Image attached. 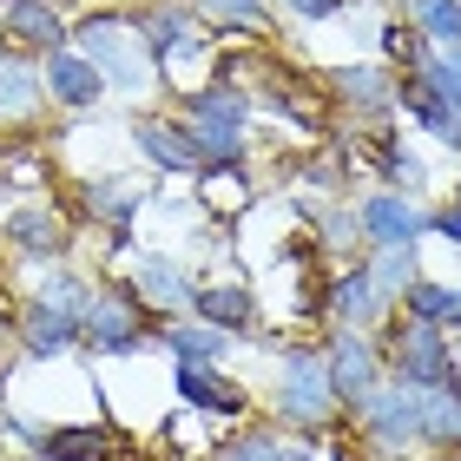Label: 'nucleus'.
<instances>
[{"mask_svg": "<svg viewBox=\"0 0 461 461\" xmlns=\"http://www.w3.org/2000/svg\"><path fill=\"white\" fill-rule=\"evenodd\" d=\"M73 53H86L106 86H125V93L152 86V53H145V40H139V20H86Z\"/></svg>", "mask_w": 461, "mask_h": 461, "instance_id": "1", "label": "nucleus"}, {"mask_svg": "<svg viewBox=\"0 0 461 461\" xmlns=\"http://www.w3.org/2000/svg\"><path fill=\"white\" fill-rule=\"evenodd\" d=\"M198 165H238L244 158V93H192V119H185Z\"/></svg>", "mask_w": 461, "mask_h": 461, "instance_id": "2", "label": "nucleus"}, {"mask_svg": "<svg viewBox=\"0 0 461 461\" xmlns=\"http://www.w3.org/2000/svg\"><path fill=\"white\" fill-rule=\"evenodd\" d=\"M389 356H395V369H402V383L415 389H442L455 383V363H448V337L435 323H395L389 330Z\"/></svg>", "mask_w": 461, "mask_h": 461, "instance_id": "3", "label": "nucleus"}, {"mask_svg": "<svg viewBox=\"0 0 461 461\" xmlns=\"http://www.w3.org/2000/svg\"><path fill=\"white\" fill-rule=\"evenodd\" d=\"M363 422H369L375 442H389V448L422 442V389H415V383H395V389L375 383L369 402H363Z\"/></svg>", "mask_w": 461, "mask_h": 461, "instance_id": "4", "label": "nucleus"}, {"mask_svg": "<svg viewBox=\"0 0 461 461\" xmlns=\"http://www.w3.org/2000/svg\"><path fill=\"white\" fill-rule=\"evenodd\" d=\"M79 330H86V343L93 349H106V356H125V349H139V297L132 290H106V297H93L86 303V317H79Z\"/></svg>", "mask_w": 461, "mask_h": 461, "instance_id": "5", "label": "nucleus"}, {"mask_svg": "<svg viewBox=\"0 0 461 461\" xmlns=\"http://www.w3.org/2000/svg\"><path fill=\"white\" fill-rule=\"evenodd\" d=\"M330 402H337V389H330V369L317 363V356H290L277 409H284L297 429H310V422H323V415H330Z\"/></svg>", "mask_w": 461, "mask_h": 461, "instance_id": "6", "label": "nucleus"}, {"mask_svg": "<svg viewBox=\"0 0 461 461\" xmlns=\"http://www.w3.org/2000/svg\"><path fill=\"white\" fill-rule=\"evenodd\" d=\"M40 86H47L59 106H73V113H86L99 93H106V79H99V67L86 53H73V47H53L47 53V73H40Z\"/></svg>", "mask_w": 461, "mask_h": 461, "instance_id": "7", "label": "nucleus"}, {"mask_svg": "<svg viewBox=\"0 0 461 461\" xmlns=\"http://www.w3.org/2000/svg\"><path fill=\"white\" fill-rule=\"evenodd\" d=\"M330 389H337V402H349V409H363L369 402V389H375V349L363 343V337H337V349H330Z\"/></svg>", "mask_w": 461, "mask_h": 461, "instance_id": "8", "label": "nucleus"}, {"mask_svg": "<svg viewBox=\"0 0 461 461\" xmlns=\"http://www.w3.org/2000/svg\"><path fill=\"white\" fill-rule=\"evenodd\" d=\"M356 224H363V230H369V238L383 244V250H402V244H415V238L429 230V224H422V212H415V204H402L395 192H389V198H369Z\"/></svg>", "mask_w": 461, "mask_h": 461, "instance_id": "9", "label": "nucleus"}, {"mask_svg": "<svg viewBox=\"0 0 461 461\" xmlns=\"http://www.w3.org/2000/svg\"><path fill=\"white\" fill-rule=\"evenodd\" d=\"M132 297L152 303V310H185L192 303V277H185L172 258H139L132 264Z\"/></svg>", "mask_w": 461, "mask_h": 461, "instance_id": "10", "label": "nucleus"}, {"mask_svg": "<svg viewBox=\"0 0 461 461\" xmlns=\"http://www.w3.org/2000/svg\"><path fill=\"white\" fill-rule=\"evenodd\" d=\"M132 139H139V152L152 165H165V172H198V152H192V139H185L178 119H139Z\"/></svg>", "mask_w": 461, "mask_h": 461, "instance_id": "11", "label": "nucleus"}, {"mask_svg": "<svg viewBox=\"0 0 461 461\" xmlns=\"http://www.w3.org/2000/svg\"><path fill=\"white\" fill-rule=\"evenodd\" d=\"M7 238L27 250V258H59V250H67V224H59V212H47V204H20L7 218Z\"/></svg>", "mask_w": 461, "mask_h": 461, "instance_id": "12", "label": "nucleus"}, {"mask_svg": "<svg viewBox=\"0 0 461 461\" xmlns=\"http://www.w3.org/2000/svg\"><path fill=\"white\" fill-rule=\"evenodd\" d=\"M7 33L20 40V47H40V53L67 47V27H59V14L47 7V0H7Z\"/></svg>", "mask_w": 461, "mask_h": 461, "instance_id": "13", "label": "nucleus"}, {"mask_svg": "<svg viewBox=\"0 0 461 461\" xmlns=\"http://www.w3.org/2000/svg\"><path fill=\"white\" fill-rule=\"evenodd\" d=\"M395 99H402V106H409L415 119H422V125H429L435 139H448V145H461V106H448V99L435 93V86H429L422 73H415V79H402V93H395Z\"/></svg>", "mask_w": 461, "mask_h": 461, "instance_id": "14", "label": "nucleus"}, {"mask_svg": "<svg viewBox=\"0 0 461 461\" xmlns=\"http://www.w3.org/2000/svg\"><path fill=\"white\" fill-rule=\"evenodd\" d=\"M73 337H79V317H67V310H53V303H33L27 317H20V343L33 356H59Z\"/></svg>", "mask_w": 461, "mask_h": 461, "instance_id": "15", "label": "nucleus"}, {"mask_svg": "<svg viewBox=\"0 0 461 461\" xmlns=\"http://www.w3.org/2000/svg\"><path fill=\"white\" fill-rule=\"evenodd\" d=\"M40 99H47V86H40L33 67H20V59H0V119L20 125L40 113Z\"/></svg>", "mask_w": 461, "mask_h": 461, "instance_id": "16", "label": "nucleus"}, {"mask_svg": "<svg viewBox=\"0 0 461 461\" xmlns=\"http://www.w3.org/2000/svg\"><path fill=\"white\" fill-rule=\"evenodd\" d=\"M178 395L198 409H218V415H238L244 395L224 383V375H212V363H178Z\"/></svg>", "mask_w": 461, "mask_h": 461, "instance_id": "17", "label": "nucleus"}, {"mask_svg": "<svg viewBox=\"0 0 461 461\" xmlns=\"http://www.w3.org/2000/svg\"><path fill=\"white\" fill-rule=\"evenodd\" d=\"M139 40H145L152 53H185V47H198L192 14H185V7H152V14H139Z\"/></svg>", "mask_w": 461, "mask_h": 461, "instance_id": "18", "label": "nucleus"}, {"mask_svg": "<svg viewBox=\"0 0 461 461\" xmlns=\"http://www.w3.org/2000/svg\"><path fill=\"white\" fill-rule=\"evenodd\" d=\"M192 303H198V317L212 323V330H238V323H250V290H238V284H198Z\"/></svg>", "mask_w": 461, "mask_h": 461, "instance_id": "19", "label": "nucleus"}, {"mask_svg": "<svg viewBox=\"0 0 461 461\" xmlns=\"http://www.w3.org/2000/svg\"><path fill=\"white\" fill-rule=\"evenodd\" d=\"M422 442H461V389H422Z\"/></svg>", "mask_w": 461, "mask_h": 461, "instance_id": "20", "label": "nucleus"}, {"mask_svg": "<svg viewBox=\"0 0 461 461\" xmlns=\"http://www.w3.org/2000/svg\"><path fill=\"white\" fill-rule=\"evenodd\" d=\"M106 448H113L106 429H53V435H40V455L47 461H106Z\"/></svg>", "mask_w": 461, "mask_h": 461, "instance_id": "21", "label": "nucleus"}, {"mask_svg": "<svg viewBox=\"0 0 461 461\" xmlns=\"http://www.w3.org/2000/svg\"><path fill=\"white\" fill-rule=\"evenodd\" d=\"M402 303H409L415 323H461V290H442V284H429V277H415L402 290Z\"/></svg>", "mask_w": 461, "mask_h": 461, "instance_id": "22", "label": "nucleus"}, {"mask_svg": "<svg viewBox=\"0 0 461 461\" xmlns=\"http://www.w3.org/2000/svg\"><path fill=\"white\" fill-rule=\"evenodd\" d=\"M330 310H337L343 323L375 317V284L363 277V270H349V277H337V290H330Z\"/></svg>", "mask_w": 461, "mask_h": 461, "instance_id": "23", "label": "nucleus"}, {"mask_svg": "<svg viewBox=\"0 0 461 461\" xmlns=\"http://www.w3.org/2000/svg\"><path fill=\"white\" fill-rule=\"evenodd\" d=\"M415 33L442 40V47H461V0H422L415 7Z\"/></svg>", "mask_w": 461, "mask_h": 461, "instance_id": "24", "label": "nucleus"}, {"mask_svg": "<svg viewBox=\"0 0 461 461\" xmlns=\"http://www.w3.org/2000/svg\"><path fill=\"white\" fill-rule=\"evenodd\" d=\"M192 7L212 20V27H244V33H258L264 20H270L264 0H192Z\"/></svg>", "mask_w": 461, "mask_h": 461, "instance_id": "25", "label": "nucleus"}, {"mask_svg": "<svg viewBox=\"0 0 461 461\" xmlns=\"http://www.w3.org/2000/svg\"><path fill=\"white\" fill-rule=\"evenodd\" d=\"M165 343L178 349V363H218V349H224V337H218L212 323H178Z\"/></svg>", "mask_w": 461, "mask_h": 461, "instance_id": "26", "label": "nucleus"}, {"mask_svg": "<svg viewBox=\"0 0 461 461\" xmlns=\"http://www.w3.org/2000/svg\"><path fill=\"white\" fill-rule=\"evenodd\" d=\"M40 303H53V310H67V317H86V303H93V290L67 277V270H53L47 284H40Z\"/></svg>", "mask_w": 461, "mask_h": 461, "instance_id": "27", "label": "nucleus"}, {"mask_svg": "<svg viewBox=\"0 0 461 461\" xmlns=\"http://www.w3.org/2000/svg\"><path fill=\"white\" fill-rule=\"evenodd\" d=\"M422 79H429V86L448 99V106H461V47H442V53H429Z\"/></svg>", "mask_w": 461, "mask_h": 461, "instance_id": "28", "label": "nucleus"}, {"mask_svg": "<svg viewBox=\"0 0 461 461\" xmlns=\"http://www.w3.org/2000/svg\"><path fill=\"white\" fill-rule=\"evenodd\" d=\"M375 290H395V297H402V290L415 284V258H409V244L402 250H383V258H375V277H369Z\"/></svg>", "mask_w": 461, "mask_h": 461, "instance_id": "29", "label": "nucleus"}, {"mask_svg": "<svg viewBox=\"0 0 461 461\" xmlns=\"http://www.w3.org/2000/svg\"><path fill=\"white\" fill-rule=\"evenodd\" d=\"M383 47H389L395 59H409V67H429V53H435L415 27H383Z\"/></svg>", "mask_w": 461, "mask_h": 461, "instance_id": "30", "label": "nucleus"}, {"mask_svg": "<svg viewBox=\"0 0 461 461\" xmlns=\"http://www.w3.org/2000/svg\"><path fill=\"white\" fill-rule=\"evenodd\" d=\"M343 93H349V99H363V106H383V99H389V86H383V79H375L369 67H349V73H343Z\"/></svg>", "mask_w": 461, "mask_h": 461, "instance_id": "31", "label": "nucleus"}, {"mask_svg": "<svg viewBox=\"0 0 461 461\" xmlns=\"http://www.w3.org/2000/svg\"><path fill=\"white\" fill-rule=\"evenodd\" d=\"M218 461H277V442H264V435H244V442H230Z\"/></svg>", "mask_w": 461, "mask_h": 461, "instance_id": "32", "label": "nucleus"}, {"mask_svg": "<svg viewBox=\"0 0 461 461\" xmlns=\"http://www.w3.org/2000/svg\"><path fill=\"white\" fill-rule=\"evenodd\" d=\"M125 204H132V185H93V212H106V218H119Z\"/></svg>", "mask_w": 461, "mask_h": 461, "instance_id": "33", "label": "nucleus"}, {"mask_svg": "<svg viewBox=\"0 0 461 461\" xmlns=\"http://www.w3.org/2000/svg\"><path fill=\"white\" fill-rule=\"evenodd\" d=\"M429 230H442L448 244H461V204H442V212H435V224Z\"/></svg>", "mask_w": 461, "mask_h": 461, "instance_id": "34", "label": "nucleus"}, {"mask_svg": "<svg viewBox=\"0 0 461 461\" xmlns=\"http://www.w3.org/2000/svg\"><path fill=\"white\" fill-rule=\"evenodd\" d=\"M290 7H297L303 20H330V14H337V7H343V0H290Z\"/></svg>", "mask_w": 461, "mask_h": 461, "instance_id": "35", "label": "nucleus"}, {"mask_svg": "<svg viewBox=\"0 0 461 461\" xmlns=\"http://www.w3.org/2000/svg\"><path fill=\"white\" fill-rule=\"evenodd\" d=\"M277 461H317V455H310L303 442H284V448H277Z\"/></svg>", "mask_w": 461, "mask_h": 461, "instance_id": "36", "label": "nucleus"}, {"mask_svg": "<svg viewBox=\"0 0 461 461\" xmlns=\"http://www.w3.org/2000/svg\"><path fill=\"white\" fill-rule=\"evenodd\" d=\"M0 337H7V317H0Z\"/></svg>", "mask_w": 461, "mask_h": 461, "instance_id": "37", "label": "nucleus"}]
</instances>
